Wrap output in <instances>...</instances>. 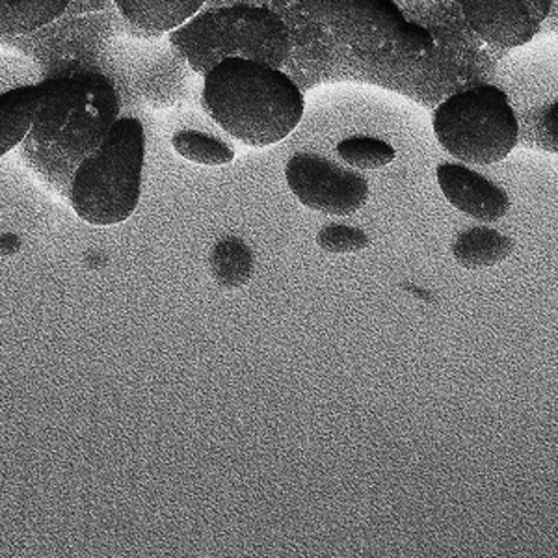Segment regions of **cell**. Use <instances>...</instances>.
Listing matches in <instances>:
<instances>
[{
  "mask_svg": "<svg viewBox=\"0 0 558 558\" xmlns=\"http://www.w3.org/2000/svg\"><path fill=\"white\" fill-rule=\"evenodd\" d=\"M41 86L44 101L21 153L39 181L70 197L76 168L120 120V94L107 76L94 71L52 76Z\"/></svg>",
  "mask_w": 558,
  "mask_h": 558,
  "instance_id": "1",
  "label": "cell"
},
{
  "mask_svg": "<svg viewBox=\"0 0 558 558\" xmlns=\"http://www.w3.org/2000/svg\"><path fill=\"white\" fill-rule=\"evenodd\" d=\"M204 107L233 138L246 146L268 147L299 128L305 101L279 68L228 58L205 75Z\"/></svg>",
  "mask_w": 558,
  "mask_h": 558,
  "instance_id": "2",
  "label": "cell"
},
{
  "mask_svg": "<svg viewBox=\"0 0 558 558\" xmlns=\"http://www.w3.org/2000/svg\"><path fill=\"white\" fill-rule=\"evenodd\" d=\"M146 133L138 118H120L96 151L78 165L70 186L76 216L92 226H116L131 218L142 194Z\"/></svg>",
  "mask_w": 558,
  "mask_h": 558,
  "instance_id": "3",
  "label": "cell"
},
{
  "mask_svg": "<svg viewBox=\"0 0 558 558\" xmlns=\"http://www.w3.org/2000/svg\"><path fill=\"white\" fill-rule=\"evenodd\" d=\"M173 49L205 76L228 58H246L281 68L292 41L278 13L267 8L231 7L194 15L172 31Z\"/></svg>",
  "mask_w": 558,
  "mask_h": 558,
  "instance_id": "4",
  "label": "cell"
},
{
  "mask_svg": "<svg viewBox=\"0 0 558 558\" xmlns=\"http://www.w3.org/2000/svg\"><path fill=\"white\" fill-rule=\"evenodd\" d=\"M432 125L439 146L463 165L501 162L520 142L514 108L495 86L452 94L436 108Z\"/></svg>",
  "mask_w": 558,
  "mask_h": 558,
  "instance_id": "5",
  "label": "cell"
},
{
  "mask_svg": "<svg viewBox=\"0 0 558 558\" xmlns=\"http://www.w3.org/2000/svg\"><path fill=\"white\" fill-rule=\"evenodd\" d=\"M289 189L300 204L324 215L350 216L368 202L367 179L317 153H296L286 166Z\"/></svg>",
  "mask_w": 558,
  "mask_h": 558,
  "instance_id": "6",
  "label": "cell"
},
{
  "mask_svg": "<svg viewBox=\"0 0 558 558\" xmlns=\"http://www.w3.org/2000/svg\"><path fill=\"white\" fill-rule=\"evenodd\" d=\"M304 12L355 51L391 49L404 15L393 0H299Z\"/></svg>",
  "mask_w": 558,
  "mask_h": 558,
  "instance_id": "7",
  "label": "cell"
},
{
  "mask_svg": "<svg viewBox=\"0 0 558 558\" xmlns=\"http://www.w3.org/2000/svg\"><path fill=\"white\" fill-rule=\"evenodd\" d=\"M445 199L465 216L483 223L502 220L510 210L507 191L463 162H441L436 170Z\"/></svg>",
  "mask_w": 558,
  "mask_h": 558,
  "instance_id": "8",
  "label": "cell"
},
{
  "mask_svg": "<svg viewBox=\"0 0 558 558\" xmlns=\"http://www.w3.org/2000/svg\"><path fill=\"white\" fill-rule=\"evenodd\" d=\"M471 31L502 49L525 45L538 34L521 0H458Z\"/></svg>",
  "mask_w": 558,
  "mask_h": 558,
  "instance_id": "9",
  "label": "cell"
},
{
  "mask_svg": "<svg viewBox=\"0 0 558 558\" xmlns=\"http://www.w3.org/2000/svg\"><path fill=\"white\" fill-rule=\"evenodd\" d=\"M121 15L146 33H172L196 15L205 0H114Z\"/></svg>",
  "mask_w": 558,
  "mask_h": 558,
  "instance_id": "10",
  "label": "cell"
},
{
  "mask_svg": "<svg viewBox=\"0 0 558 558\" xmlns=\"http://www.w3.org/2000/svg\"><path fill=\"white\" fill-rule=\"evenodd\" d=\"M44 101V86L26 84L0 94V157L21 146Z\"/></svg>",
  "mask_w": 558,
  "mask_h": 558,
  "instance_id": "11",
  "label": "cell"
},
{
  "mask_svg": "<svg viewBox=\"0 0 558 558\" xmlns=\"http://www.w3.org/2000/svg\"><path fill=\"white\" fill-rule=\"evenodd\" d=\"M515 242L492 228H471L462 231L452 242V255L458 265L470 270L494 267L508 259Z\"/></svg>",
  "mask_w": 558,
  "mask_h": 558,
  "instance_id": "12",
  "label": "cell"
},
{
  "mask_svg": "<svg viewBox=\"0 0 558 558\" xmlns=\"http://www.w3.org/2000/svg\"><path fill=\"white\" fill-rule=\"evenodd\" d=\"M70 0H0V36H25L57 21Z\"/></svg>",
  "mask_w": 558,
  "mask_h": 558,
  "instance_id": "13",
  "label": "cell"
},
{
  "mask_svg": "<svg viewBox=\"0 0 558 558\" xmlns=\"http://www.w3.org/2000/svg\"><path fill=\"white\" fill-rule=\"evenodd\" d=\"M209 268L210 276L222 289H241L254 278V252L239 236H223L210 252Z\"/></svg>",
  "mask_w": 558,
  "mask_h": 558,
  "instance_id": "14",
  "label": "cell"
},
{
  "mask_svg": "<svg viewBox=\"0 0 558 558\" xmlns=\"http://www.w3.org/2000/svg\"><path fill=\"white\" fill-rule=\"evenodd\" d=\"M172 147L183 159L204 166H222L233 162L235 149L215 134L181 129L172 136Z\"/></svg>",
  "mask_w": 558,
  "mask_h": 558,
  "instance_id": "15",
  "label": "cell"
},
{
  "mask_svg": "<svg viewBox=\"0 0 558 558\" xmlns=\"http://www.w3.org/2000/svg\"><path fill=\"white\" fill-rule=\"evenodd\" d=\"M336 149L347 165L357 170H380L397 157L391 144L375 136H350L341 140Z\"/></svg>",
  "mask_w": 558,
  "mask_h": 558,
  "instance_id": "16",
  "label": "cell"
},
{
  "mask_svg": "<svg viewBox=\"0 0 558 558\" xmlns=\"http://www.w3.org/2000/svg\"><path fill=\"white\" fill-rule=\"evenodd\" d=\"M317 244L328 254H354L371 246V239L363 229L333 222L318 231Z\"/></svg>",
  "mask_w": 558,
  "mask_h": 558,
  "instance_id": "17",
  "label": "cell"
},
{
  "mask_svg": "<svg viewBox=\"0 0 558 558\" xmlns=\"http://www.w3.org/2000/svg\"><path fill=\"white\" fill-rule=\"evenodd\" d=\"M434 36H432L425 26L415 25L404 21L399 28V33L395 36L391 49L404 57H421L434 49Z\"/></svg>",
  "mask_w": 558,
  "mask_h": 558,
  "instance_id": "18",
  "label": "cell"
},
{
  "mask_svg": "<svg viewBox=\"0 0 558 558\" xmlns=\"http://www.w3.org/2000/svg\"><path fill=\"white\" fill-rule=\"evenodd\" d=\"M521 2L536 25H542L551 12L553 0H521Z\"/></svg>",
  "mask_w": 558,
  "mask_h": 558,
  "instance_id": "19",
  "label": "cell"
},
{
  "mask_svg": "<svg viewBox=\"0 0 558 558\" xmlns=\"http://www.w3.org/2000/svg\"><path fill=\"white\" fill-rule=\"evenodd\" d=\"M547 133L553 144L558 147V101L553 105L549 114H547Z\"/></svg>",
  "mask_w": 558,
  "mask_h": 558,
  "instance_id": "20",
  "label": "cell"
}]
</instances>
